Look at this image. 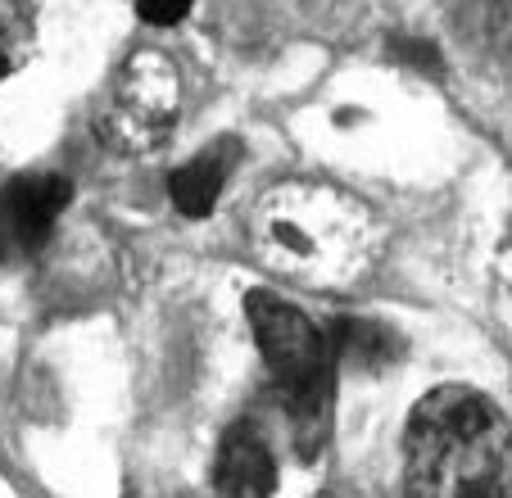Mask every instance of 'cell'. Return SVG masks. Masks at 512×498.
<instances>
[{
	"mask_svg": "<svg viewBox=\"0 0 512 498\" xmlns=\"http://www.w3.org/2000/svg\"><path fill=\"white\" fill-rule=\"evenodd\" d=\"M245 322H250L263 367L277 381V394L286 403L290 440H295L300 458H313L327 444L331 394H336V349H331V336L304 308L286 304L272 290H250L245 295Z\"/></svg>",
	"mask_w": 512,
	"mask_h": 498,
	"instance_id": "3957f363",
	"label": "cell"
},
{
	"mask_svg": "<svg viewBox=\"0 0 512 498\" xmlns=\"http://www.w3.org/2000/svg\"><path fill=\"white\" fill-rule=\"evenodd\" d=\"M236 159H241V145L236 141H213L200 154H191L182 168H173V177H168L173 209L182 218H209L218 209V200H223L227 182H232Z\"/></svg>",
	"mask_w": 512,
	"mask_h": 498,
	"instance_id": "52a82bcc",
	"label": "cell"
},
{
	"mask_svg": "<svg viewBox=\"0 0 512 498\" xmlns=\"http://www.w3.org/2000/svg\"><path fill=\"white\" fill-rule=\"evenodd\" d=\"M331 349H336V363L354 367V372H363V376L386 372V367L399 363V354H404L395 331L372 322V317H345V322L336 326V336H331Z\"/></svg>",
	"mask_w": 512,
	"mask_h": 498,
	"instance_id": "ba28073f",
	"label": "cell"
},
{
	"mask_svg": "<svg viewBox=\"0 0 512 498\" xmlns=\"http://www.w3.org/2000/svg\"><path fill=\"white\" fill-rule=\"evenodd\" d=\"M195 0H136V10H141L145 23H155V28H173L191 14Z\"/></svg>",
	"mask_w": 512,
	"mask_h": 498,
	"instance_id": "30bf717a",
	"label": "cell"
},
{
	"mask_svg": "<svg viewBox=\"0 0 512 498\" xmlns=\"http://www.w3.org/2000/svg\"><path fill=\"white\" fill-rule=\"evenodd\" d=\"M182 114V73L159 50H136L96 109V132L118 154H155Z\"/></svg>",
	"mask_w": 512,
	"mask_h": 498,
	"instance_id": "277c9868",
	"label": "cell"
},
{
	"mask_svg": "<svg viewBox=\"0 0 512 498\" xmlns=\"http://www.w3.org/2000/svg\"><path fill=\"white\" fill-rule=\"evenodd\" d=\"M68 200H73V186L59 173L14 177L0 191V268L32 259L50 240L55 222L64 218Z\"/></svg>",
	"mask_w": 512,
	"mask_h": 498,
	"instance_id": "5b68a950",
	"label": "cell"
},
{
	"mask_svg": "<svg viewBox=\"0 0 512 498\" xmlns=\"http://www.w3.org/2000/svg\"><path fill=\"white\" fill-rule=\"evenodd\" d=\"M213 489L227 498H263L277 489V458L259 426L236 422L213 458Z\"/></svg>",
	"mask_w": 512,
	"mask_h": 498,
	"instance_id": "8992f818",
	"label": "cell"
},
{
	"mask_svg": "<svg viewBox=\"0 0 512 498\" xmlns=\"http://www.w3.org/2000/svg\"><path fill=\"white\" fill-rule=\"evenodd\" d=\"M245 240L272 277L304 290H349L381 254V222L354 191L290 177L250 204Z\"/></svg>",
	"mask_w": 512,
	"mask_h": 498,
	"instance_id": "6da1fadb",
	"label": "cell"
},
{
	"mask_svg": "<svg viewBox=\"0 0 512 498\" xmlns=\"http://www.w3.org/2000/svg\"><path fill=\"white\" fill-rule=\"evenodd\" d=\"M404 480L431 498H485L508 485V417L472 385L422 394L404 431Z\"/></svg>",
	"mask_w": 512,
	"mask_h": 498,
	"instance_id": "7a4b0ae2",
	"label": "cell"
},
{
	"mask_svg": "<svg viewBox=\"0 0 512 498\" xmlns=\"http://www.w3.org/2000/svg\"><path fill=\"white\" fill-rule=\"evenodd\" d=\"M32 0H0V82L32 55Z\"/></svg>",
	"mask_w": 512,
	"mask_h": 498,
	"instance_id": "9c48e42d",
	"label": "cell"
}]
</instances>
